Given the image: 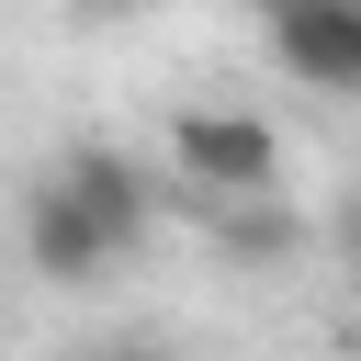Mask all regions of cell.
<instances>
[{
  "label": "cell",
  "instance_id": "1",
  "mask_svg": "<svg viewBox=\"0 0 361 361\" xmlns=\"http://www.w3.org/2000/svg\"><path fill=\"white\" fill-rule=\"evenodd\" d=\"M158 169H169V192H192V203H248V192H282V135H271V113L180 102Z\"/></svg>",
  "mask_w": 361,
  "mask_h": 361
},
{
  "label": "cell",
  "instance_id": "4",
  "mask_svg": "<svg viewBox=\"0 0 361 361\" xmlns=\"http://www.w3.org/2000/svg\"><path fill=\"white\" fill-rule=\"evenodd\" d=\"M259 34L293 90L361 102V0H259Z\"/></svg>",
  "mask_w": 361,
  "mask_h": 361
},
{
  "label": "cell",
  "instance_id": "3",
  "mask_svg": "<svg viewBox=\"0 0 361 361\" xmlns=\"http://www.w3.org/2000/svg\"><path fill=\"white\" fill-rule=\"evenodd\" d=\"M11 237H23V271H34V282H56V293H90V282H113V271H124V259H113V237L90 226V203H79L56 169H34V180H23Z\"/></svg>",
  "mask_w": 361,
  "mask_h": 361
},
{
  "label": "cell",
  "instance_id": "2",
  "mask_svg": "<svg viewBox=\"0 0 361 361\" xmlns=\"http://www.w3.org/2000/svg\"><path fill=\"white\" fill-rule=\"evenodd\" d=\"M56 180L90 203V226L113 237V259H147V248H158V226H169V169H158V158H135V147H113V135H79V147L56 158Z\"/></svg>",
  "mask_w": 361,
  "mask_h": 361
},
{
  "label": "cell",
  "instance_id": "5",
  "mask_svg": "<svg viewBox=\"0 0 361 361\" xmlns=\"http://www.w3.org/2000/svg\"><path fill=\"white\" fill-rule=\"evenodd\" d=\"M350 338H361V316H350Z\"/></svg>",
  "mask_w": 361,
  "mask_h": 361
}]
</instances>
